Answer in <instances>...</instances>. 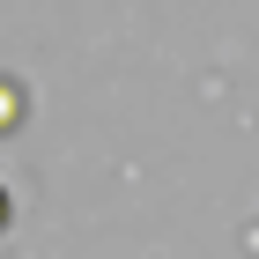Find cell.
Wrapping results in <instances>:
<instances>
[{
  "label": "cell",
  "instance_id": "7a4b0ae2",
  "mask_svg": "<svg viewBox=\"0 0 259 259\" xmlns=\"http://www.w3.org/2000/svg\"><path fill=\"white\" fill-rule=\"evenodd\" d=\"M0 230H8V193H0Z\"/></svg>",
  "mask_w": 259,
  "mask_h": 259
},
{
  "label": "cell",
  "instance_id": "6da1fadb",
  "mask_svg": "<svg viewBox=\"0 0 259 259\" xmlns=\"http://www.w3.org/2000/svg\"><path fill=\"white\" fill-rule=\"evenodd\" d=\"M22 119V97H15V81H0V126H15Z\"/></svg>",
  "mask_w": 259,
  "mask_h": 259
}]
</instances>
